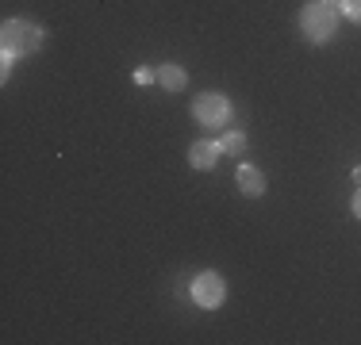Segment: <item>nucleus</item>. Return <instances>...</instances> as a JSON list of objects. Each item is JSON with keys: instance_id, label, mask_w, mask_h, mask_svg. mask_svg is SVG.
<instances>
[{"instance_id": "2", "label": "nucleus", "mask_w": 361, "mask_h": 345, "mask_svg": "<svg viewBox=\"0 0 361 345\" xmlns=\"http://www.w3.org/2000/svg\"><path fill=\"white\" fill-rule=\"evenodd\" d=\"M0 39H4V54H16V58L35 54L42 46V31H39V23H31V20H8L4 31H0Z\"/></svg>"}, {"instance_id": "4", "label": "nucleus", "mask_w": 361, "mask_h": 345, "mask_svg": "<svg viewBox=\"0 0 361 345\" xmlns=\"http://www.w3.org/2000/svg\"><path fill=\"white\" fill-rule=\"evenodd\" d=\"M192 299H196V307H219L223 303V280H219V272H200L192 280Z\"/></svg>"}, {"instance_id": "12", "label": "nucleus", "mask_w": 361, "mask_h": 345, "mask_svg": "<svg viewBox=\"0 0 361 345\" xmlns=\"http://www.w3.org/2000/svg\"><path fill=\"white\" fill-rule=\"evenodd\" d=\"M326 4H331V8H342V4H346V0H326Z\"/></svg>"}, {"instance_id": "8", "label": "nucleus", "mask_w": 361, "mask_h": 345, "mask_svg": "<svg viewBox=\"0 0 361 345\" xmlns=\"http://www.w3.org/2000/svg\"><path fill=\"white\" fill-rule=\"evenodd\" d=\"M219 146H223V153H235V158H238V153L246 150V134L243 131H227L219 138Z\"/></svg>"}, {"instance_id": "9", "label": "nucleus", "mask_w": 361, "mask_h": 345, "mask_svg": "<svg viewBox=\"0 0 361 345\" xmlns=\"http://www.w3.org/2000/svg\"><path fill=\"white\" fill-rule=\"evenodd\" d=\"M342 8H346V15H350L354 23H361V0H346Z\"/></svg>"}, {"instance_id": "11", "label": "nucleus", "mask_w": 361, "mask_h": 345, "mask_svg": "<svg viewBox=\"0 0 361 345\" xmlns=\"http://www.w3.org/2000/svg\"><path fill=\"white\" fill-rule=\"evenodd\" d=\"M354 215L361 219V188H357V196H354Z\"/></svg>"}, {"instance_id": "6", "label": "nucleus", "mask_w": 361, "mask_h": 345, "mask_svg": "<svg viewBox=\"0 0 361 345\" xmlns=\"http://www.w3.org/2000/svg\"><path fill=\"white\" fill-rule=\"evenodd\" d=\"M238 192H243V196H262V192H265L262 169H254V165H243V169H238Z\"/></svg>"}, {"instance_id": "10", "label": "nucleus", "mask_w": 361, "mask_h": 345, "mask_svg": "<svg viewBox=\"0 0 361 345\" xmlns=\"http://www.w3.org/2000/svg\"><path fill=\"white\" fill-rule=\"evenodd\" d=\"M154 77H158V73H150V69H139V73H135V81H139V84H150Z\"/></svg>"}, {"instance_id": "7", "label": "nucleus", "mask_w": 361, "mask_h": 345, "mask_svg": "<svg viewBox=\"0 0 361 345\" xmlns=\"http://www.w3.org/2000/svg\"><path fill=\"white\" fill-rule=\"evenodd\" d=\"M185 81H188V77H185V69H180V65H161L158 69V84H161V89H169V92H180V89H185Z\"/></svg>"}, {"instance_id": "13", "label": "nucleus", "mask_w": 361, "mask_h": 345, "mask_svg": "<svg viewBox=\"0 0 361 345\" xmlns=\"http://www.w3.org/2000/svg\"><path fill=\"white\" fill-rule=\"evenodd\" d=\"M354 180H357V184H361V169H354Z\"/></svg>"}, {"instance_id": "1", "label": "nucleus", "mask_w": 361, "mask_h": 345, "mask_svg": "<svg viewBox=\"0 0 361 345\" xmlns=\"http://www.w3.org/2000/svg\"><path fill=\"white\" fill-rule=\"evenodd\" d=\"M300 31L312 42H331L334 31H338V12H334L326 0H312V4H304V12H300Z\"/></svg>"}, {"instance_id": "3", "label": "nucleus", "mask_w": 361, "mask_h": 345, "mask_svg": "<svg viewBox=\"0 0 361 345\" xmlns=\"http://www.w3.org/2000/svg\"><path fill=\"white\" fill-rule=\"evenodd\" d=\"M192 115H196V123H204V127H223L231 119V104L223 92H200V96L192 100Z\"/></svg>"}, {"instance_id": "5", "label": "nucleus", "mask_w": 361, "mask_h": 345, "mask_svg": "<svg viewBox=\"0 0 361 345\" xmlns=\"http://www.w3.org/2000/svg\"><path fill=\"white\" fill-rule=\"evenodd\" d=\"M219 153H223V146L204 138V142H196L192 150H188V161H192V169H212L219 161Z\"/></svg>"}]
</instances>
